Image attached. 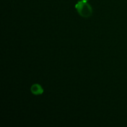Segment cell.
Returning <instances> with one entry per match:
<instances>
[{
	"mask_svg": "<svg viewBox=\"0 0 127 127\" xmlns=\"http://www.w3.org/2000/svg\"><path fill=\"white\" fill-rule=\"evenodd\" d=\"M75 7L78 14L82 17L88 18L91 16L93 14V9H92L91 6L88 3V1H83V0L78 1V3L76 4Z\"/></svg>",
	"mask_w": 127,
	"mask_h": 127,
	"instance_id": "6da1fadb",
	"label": "cell"
},
{
	"mask_svg": "<svg viewBox=\"0 0 127 127\" xmlns=\"http://www.w3.org/2000/svg\"><path fill=\"white\" fill-rule=\"evenodd\" d=\"M31 93L34 95H41L43 93V89L40 84H34L31 86Z\"/></svg>",
	"mask_w": 127,
	"mask_h": 127,
	"instance_id": "7a4b0ae2",
	"label": "cell"
},
{
	"mask_svg": "<svg viewBox=\"0 0 127 127\" xmlns=\"http://www.w3.org/2000/svg\"><path fill=\"white\" fill-rule=\"evenodd\" d=\"M83 1H89V0H83Z\"/></svg>",
	"mask_w": 127,
	"mask_h": 127,
	"instance_id": "3957f363",
	"label": "cell"
}]
</instances>
